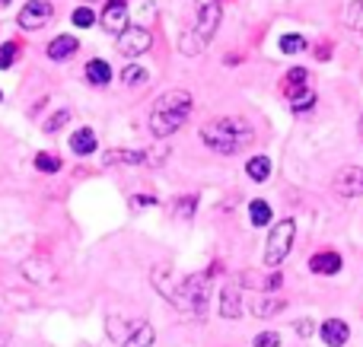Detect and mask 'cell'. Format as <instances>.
<instances>
[{"instance_id":"d590c367","label":"cell","mask_w":363,"mask_h":347,"mask_svg":"<svg viewBox=\"0 0 363 347\" xmlns=\"http://www.w3.org/2000/svg\"><path fill=\"white\" fill-rule=\"evenodd\" d=\"M252 344L255 347H281V335H277V331H258Z\"/></svg>"},{"instance_id":"ab89813d","label":"cell","mask_w":363,"mask_h":347,"mask_svg":"<svg viewBox=\"0 0 363 347\" xmlns=\"http://www.w3.org/2000/svg\"><path fill=\"white\" fill-rule=\"evenodd\" d=\"M357 134H360V140H363V115H360V121H357Z\"/></svg>"},{"instance_id":"e575fe53","label":"cell","mask_w":363,"mask_h":347,"mask_svg":"<svg viewBox=\"0 0 363 347\" xmlns=\"http://www.w3.org/2000/svg\"><path fill=\"white\" fill-rule=\"evenodd\" d=\"M166 157H169V147H153V150H147V166L150 169H157V166H163L166 163Z\"/></svg>"},{"instance_id":"9c48e42d","label":"cell","mask_w":363,"mask_h":347,"mask_svg":"<svg viewBox=\"0 0 363 347\" xmlns=\"http://www.w3.org/2000/svg\"><path fill=\"white\" fill-rule=\"evenodd\" d=\"M102 29L112 32L115 38L121 35V32L128 29V0H106V6H102Z\"/></svg>"},{"instance_id":"5b68a950","label":"cell","mask_w":363,"mask_h":347,"mask_svg":"<svg viewBox=\"0 0 363 347\" xmlns=\"http://www.w3.org/2000/svg\"><path fill=\"white\" fill-rule=\"evenodd\" d=\"M294 239H296V223L290 220V217L277 220L268 233V242H264V265L268 268L281 265V261L290 255V249H294Z\"/></svg>"},{"instance_id":"d6a6232c","label":"cell","mask_w":363,"mask_h":347,"mask_svg":"<svg viewBox=\"0 0 363 347\" xmlns=\"http://www.w3.org/2000/svg\"><path fill=\"white\" fill-rule=\"evenodd\" d=\"M347 29L363 35V0H351V6H347Z\"/></svg>"},{"instance_id":"e0dca14e","label":"cell","mask_w":363,"mask_h":347,"mask_svg":"<svg viewBox=\"0 0 363 347\" xmlns=\"http://www.w3.org/2000/svg\"><path fill=\"white\" fill-rule=\"evenodd\" d=\"M83 76H86L89 86L106 89L108 83H112V64H108L106 57H89V61L83 64Z\"/></svg>"},{"instance_id":"277c9868","label":"cell","mask_w":363,"mask_h":347,"mask_svg":"<svg viewBox=\"0 0 363 347\" xmlns=\"http://www.w3.org/2000/svg\"><path fill=\"white\" fill-rule=\"evenodd\" d=\"M207 306H211V274H188L179 284V297H176V309L188 312L194 319L207 316Z\"/></svg>"},{"instance_id":"7a4b0ae2","label":"cell","mask_w":363,"mask_h":347,"mask_svg":"<svg viewBox=\"0 0 363 347\" xmlns=\"http://www.w3.org/2000/svg\"><path fill=\"white\" fill-rule=\"evenodd\" d=\"M191 108H194V99L188 89H166V93L157 96V102H153L147 127H150V134L157 140H166L188 121Z\"/></svg>"},{"instance_id":"60d3db41","label":"cell","mask_w":363,"mask_h":347,"mask_svg":"<svg viewBox=\"0 0 363 347\" xmlns=\"http://www.w3.org/2000/svg\"><path fill=\"white\" fill-rule=\"evenodd\" d=\"M93 4H102V0H86V6H93Z\"/></svg>"},{"instance_id":"d4e9b609","label":"cell","mask_w":363,"mask_h":347,"mask_svg":"<svg viewBox=\"0 0 363 347\" xmlns=\"http://www.w3.org/2000/svg\"><path fill=\"white\" fill-rule=\"evenodd\" d=\"M194 210H198V195H179L172 201V217L176 220H194Z\"/></svg>"},{"instance_id":"30bf717a","label":"cell","mask_w":363,"mask_h":347,"mask_svg":"<svg viewBox=\"0 0 363 347\" xmlns=\"http://www.w3.org/2000/svg\"><path fill=\"white\" fill-rule=\"evenodd\" d=\"M19 274H23L29 284H38V287L55 284L57 280V271H55V265H51L48 258H26L23 265H19Z\"/></svg>"},{"instance_id":"f1b7e54d","label":"cell","mask_w":363,"mask_h":347,"mask_svg":"<svg viewBox=\"0 0 363 347\" xmlns=\"http://www.w3.org/2000/svg\"><path fill=\"white\" fill-rule=\"evenodd\" d=\"M19 55H23V45H19V38H10V42L0 45V70H10L13 64H16Z\"/></svg>"},{"instance_id":"83f0119b","label":"cell","mask_w":363,"mask_h":347,"mask_svg":"<svg viewBox=\"0 0 363 347\" xmlns=\"http://www.w3.org/2000/svg\"><path fill=\"white\" fill-rule=\"evenodd\" d=\"M35 169L42 172V176H55V172H61V157L57 153H48V150H42V153H35Z\"/></svg>"},{"instance_id":"836d02e7","label":"cell","mask_w":363,"mask_h":347,"mask_svg":"<svg viewBox=\"0 0 363 347\" xmlns=\"http://www.w3.org/2000/svg\"><path fill=\"white\" fill-rule=\"evenodd\" d=\"M70 23H74L77 29H89V25L96 23V13H93V6H77V10L70 13Z\"/></svg>"},{"instance_id":"ee69618b","label":"cell","mask_w":363,"mask_h":347,"mask_svg":"<svg viewBox=\"0 0 363 347\" xmlns=\"http://www.w3.org/2000/svg\"><path fill=\"white\" fill-rule=\"evenodd\" d=\"M217 4H220V0H217Z\"/></svg>"},{"instance_id":"9a60e30c","label":"cell","mask_w":363,"mask_h":347,"mask_svg":"<svg viewBox=\"0 0 363 347\" xmlns=\"http://www.w3.org/2000/svg\"><path fill=\"white\" fill-rule=\"evenodd\" d=\"M77 51H80V38L77 35H55L48 45H45V55H48V61H67V57H74Z\"/></svg>"},{"instance_id":"4fadbf2b","label":"cell","mask_w":363,"mask_h":347,"mask_svg":"<svg viewBox=\"0 0 363 347\" xmlns=\"http://www.w3.org/2000/svg\"><path fill=\"white\" fill-rule=\"evenodd\" d=\"M239 287H255V290L262 293H277L284 287V274L281 271H271V274H258V271H242V278H239Z\"/></svg>"},{"instance_id":"52a82bcc","label":"cell","mask_w":363,"mask_h":347,"mask_svg":"<svg viewBox=\"0 0 363 347\" xmlns=\"http://www.w3.org/2000/svg\"><path fill=\"white\" fill-rule=\"evenodd\" d=\"M115 48H118L125 57H140L153 48V35L147 25H128V29L118 35V45H115Z\"/></svg>"},{"instance_id":"7c38bea8","label":"cell","mask_w":363,"mask_h":347,"mask_svg":"<svg viewBox=\"0 0 363 347\" xmlns=\"http://www.w3.org/2000/svg\"><path fill=\"white\" fill-rule=\"evenodd\" d=\"M341 265H345V261H341V255L335 252V249H322V252L309 255V271L319 274V278H332V274H338Z\"/></svg>"},{"instance_id":"5bb4252c","label":"cell","mask_w":363,"mask_h":347,"mask_svg":"<svg viewBox=\"0 0 363 347\" xmlns=\"http://www.w3.org/2000/svg\"><path fill=\"white\" fill-rule=\"evenodd\" d=\"M319 335L328 347H345L351 341V325H347L345 319H325V322L319 325Z\"/></svg>"},{"instance_id":"484cf974","label":"cell","mask_w":363,"mask_h":347,"mask_svg":"<svg viewBox=\"0 0 363 347\" xmlns=\"http://www.w3.org/2000/svg\"><path fill=\"white\" fill-rule=\"evenodd\" d=\"M153 341H157V329H153L150 322H140L138 329H134V335L121 347H153Z\"/></svg>"},{"instance_id":"8fae6325","label":"cell","mask_w":363,"mask_h":347,"mask_svg":"<svg viewBox=\"0 0 363 347\" xmlns=\"http://www.w3.org/2000/svg\"><path fill=\"white\" fill-rule=\"evenodd\" d=\"M150 280H153V287L163 293L166 303L176 306V297H179V284H182V280H176V271H172V265H157V268L150 271Z\"/></svg>"},{"instance_id":"f546056e","label":"cell","mask_w":363,"mask_h":347,"mask_svg":"<svg viewBox=\"0 0 363 347\" xmlns=\"http://www.w3.org/2000/svg\"><path fill=\"white\" fill-rule=\"evenodd\" d=\"M306 38L300 35V32H287V35H281V51L284 55H300V51H306Z\"/></svg>"},{"instance_id":"4316f807","label":"cell","mask_w":363,"mask_h":347,"mask_svg":"<svg viewBox=\"0 0 363 347\" xmlns=\"http://www.w3.org/2000/svg\"><path fill=\"white\" fill-rule=\"evenodd\" d=\"M245 176H249L252 182H268L271 178V159L268 157H252L249 163H245Z\"/></svg>"},{"instance_id":"44dd1931","label":"cell","mask_w":363,"mask_h":347,"mask_svg":"<svg viewBox=\"0 0 363 347\" xmlns=\"http://www.w3.org/2000/svg\"><path fill=\"white\" fill-rule=\"evenodd\" d=\"M138 325H140V322H128L125 316H108V319H106V335L112 338L115 344H125L128 338L134 335V329H138Z\"/></svg>"},{"instance_id":"1f68e13d","label":"cell","mask_w":363,"mask_h":347,"mask_svg":"<svg viewBox=\"0 0 363 347\" xmlns=\"http://www.w3.org/2000/svg\"><path fill=\"white\" fill-rule=\"evenodd\" d=\"M67 121H70V108H57L55 115H48V118L42 121V131L45 134H55V131H61Z\"/></svg>"},{"instance_id":"cb8c5ba5","label":"cell","mask_w":363,"mask_h":347,"mask_svg":"<svg viewBox=\"0 0 363 347\" xmlns=\"http://www.w3.org/2000/svg\"><path fill=\"white\" fill-rule=\"evenodd\" d=\"M271 220H274V210H271V204L262 201V198H255V201L249 204V223H252V227H268Z\"/></svg>"},{"instance_id":"f35d334b","label":"cell","mask_w":363,"mask_h":347,"mask_svg":"<svg viewBox=\"0 0 363 347\" xmlns=\"http://www.w3.org/2000/svg\"><path fill=\"white\" fill-rule=\"evenodd\" d=\"M315 57H319V61H328V57H332V42H322V48L315 51Z\"/></svg>"},{"instance_id":"8992f818","label":"cell","mask_w":363,"mask_h":347,"mask_svg":"<svg viewBox=\"0 0 363 347\" xmlns=\"http://www.w3.org/2000/svg\"><path fill=\"white\" fill-rule=\"evenodd\" d=\"M55 19V4L51 0H26L23 10L16 13V25L26 32H38Z\"/></svg>"},{"instance_id":"74e56055","label":"cell","mask_w":363,"mask_h":347,"mask_svg":"<svg viewBox=\"0 0 363 347\" xmlns=\"http://www.w3.org/2000/svg\"><path fill=\"white\" fill-rule=\"evenodd\" d=\"M294 329H296V335H300V338H309V335H315V329H313V322H309V319H300V322H296Z\"/></svg>"},{"instance_id":"6da1fadb","label":"cell","mask_w":363,"mask_h":347,"mask_svg":"<svg viewBox=\"0 0 363 347\" xmlns=\"http://www.w3.org/2000/svg\"><path fill=\"white\" fill-rule=\"evenodd\" d=\"M201 140H204L207 150H213L217 157H236L239 150L255 140V127L245 118L236 115H223V118H211L201 125Z\"/></svg>"},{"instance_id":"7402d4cb","label":"cell","mask_w":363,"mask_h":347,"mask_svg":"<svg viewBox=\"0 0 363 347\" xmlns=\"http://www.w3.org/2000/svg\"><path fill=\"white\" fill-rule=\"evenodd\" d=\"M118 80H121V86H128V89L144 86V83L150 80V70H147L144 64H125V70L118 74Z\"/></svg>"},{"instance_id":"7bdbcfd3","label":"cell","mask_w":363,"mask_h":347,"mask_svg":"<svg viewBox=\"0 0 363 347\" xmlns=\"http://www.w3.org/2000/svg\"><path fill=\"white\" fill-rule=\"evenodd\" d=\"M0 102H4V93H0Z\"/></svg>"},{"instance_id":"d6986e66","label":"cell","mask_w":363,"mask_h":347,"mask_svg":"<svg viewBox=\"0 0 363 347\" xmlns=\"http://www.w3.org/2000/svg\"><path fill=\"white\" fill-rule=\"evenodd\" d=\"M147 166V150H106L102 153V166Z\"/></svg>"},{"instance_id":"8d00e7d4","label":"cell","mask_w":363,"mask_h":347,"mask_svg":"<svg viewBox=\"0 0 363 347\" xmlns=\"http://www.w3.org/2000/svg\"><path fill=\"white\" fill-rule=\"evenodd\" d=\"M131 204H134L138 210H140V207H157L160 198H153V195H134V201H131Z\"/></svg>"},{"instance_id":"4dcf8cb0","label":"cell","mask_w":363,"mask_h":347,"mask_svg":"<svg viewBox=\"0 0 363 347\" xmlns=\"http://www.w3.org/2000/svg\"><path fill=\"white\" fill-rule=\"evenodd\" d=\"M306 80H309L306 67H290L287 76H284V93H287V89H303L306 86Z\"/></svg>"},{"instance_id":"603a6c76","label":"cell","mask_w":363,"mask_h":347,"mask_svg":"<svg viewBox=\"0 0 363 347\" xmlns=\"http://www.w3.org/2000/svg\"><path fill=\"white\" fill-rule=\"evenodd\" d=\"M287 102H290V108H294L296 115H303V112H309V108L315 106V93L309 86H303V89H287Z\"/></svg>"},{"instance_id":"2e32d148","label":"cell","mask_w":363,"mask_h":347,"mask_svg":"<svg viewBox=\"0 0 363 347\" xmlns=\"http://www.w3.org/2000/svg\"><path fill=\"white\" fill-rule=\"evenodd\" d=\"M217 309H220V319H239L242 316V293H239V284H226L223 290H220Z\"/></svg>"},{"instance_id":"ffe728a7","label":"cell","mask_w":363,"mask_h":347,"mask_svg":"<svg viewBox=\"0 0 363 347\" xmlns=\"http://www.w3.org/2000/svg\"><path fill=\"white\" fill-rule=\"evenodd\" d=\"M287 306V300H281L277 293H262V297H255L252 300V316H258V319H271V316H277V312Z\"/></svg>"},{"instance_id":"b9f144b4","label":"cell","mask_w":363,"mask_h":347,"mask_svg":"<svg viewBox=\"0 0 363 347\" xmlns=\"http://www.w3.org/2000/svg\"><path fill=\"white\" fill-rule=\"evenodd\" d=\"M0 4H10V0H0Z\"/></svg>"},{"instance_id":"ac0fdd59","label":"cell","mask_w":363,"mask_h":347,"mask_svg":"<svg viewBox=\"0 0 363 347\" xmlns=\"http://www.w3.org/2000/svg\"><path fill=\"white\" fill-rule=\"evenodd\" d=\"M70 150H74V157H93L96 150H99V137H96L93 127H77L74 134H70Z\"/></svg>"},{"instance_id":"ba28073f","label":"cell","mask_w":363,"mask_h":347,"mask_svg":"<svg viewBox=\"0 0 363 347\" xmlns=\"http://www.w3.org/2000/svg\"><path fill=\"white\" fill-rule=\"evenodd\" d=\"M332 191L341 201H354L363 195V166H345L338 169V176L332 178Z\"/></svg>"},{"instance_id":"3957f363","label":"cell","mask_w":363,"mask_h":347,"mask_svg":"<svg viewBox=\"0 0 363 347\" xmlns=\"http://www.w3.org/2000/svg\"><path fill=\"white\" fill-rule=\"evenodd\" d=\"M220 4L217 0H211V4H201V10H198V16H194V23L188 25L185 32H182V38H179V51L185 57H194V55H201V51L207 48V45L213 42V35H217V29H220Z\"/></svg>"}]
</instances>
